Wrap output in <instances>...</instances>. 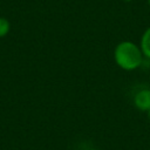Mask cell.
Returning a JSON list of instances; mask_svg holds the SVG:
<instances>
[{
    "label": "cell",
    "mask_w": 150,
    "mask_h": 150,
    "mask_svg": "<svg viewBox=\"0 0 150 150\" xmlns=\"http://www.w3.org/2000/svg\"><path fill=\"white\" fill-rule=\"evenodd\" d=\"M144 55L141 47L132 41H121L114 49L115 63L125 71H132L137 69L143 62Z\"/></svg>",
    "instance_id": "1"
},
{
    "label": "cell",
    "mask_w": 150,
    "mask_h": 150,
    "mask_svg": "<svg viewBox=\"0 0 150 150\" xmlns=\"http://www.w3.org/2000/svg\"><path fill=\"white\" fill-rule=\"evenodd\" d=\"M134 105L139 111L148 112L150 110V88H142L134 94Z\"/></svg>",
    "instance_id": "2"
},
{
    "label": "cell",
    "mask_w": 150,
    "mask_h": 150,
    "mask_svg": "<svg viewBox=\"0 0 150 150\" xmlns=\"http://www.w3.org/2000/svg\"><path fill=\"white\" fill-rule=\"evenodd\" d=\"M139 47H141V50L144 57L150 59V27H148L143 32L141 36V41H139Z\"/></svg>",
    "instance_id": "3"
},
{
    "label": "cell",
    "mask_w": 150,
    "mask_h": 150,
    "mask_svg": "<svg viewBox=\"0 0 150 150\" xmlns=\"http://www.w3.org/2000/svg\"><path fill=\"white\" fill-rule=\"evenodd\" d=\"M11 30V23L6 18L0 16V38L6 36Z\"/></svg>",
    "instance_id": "4"
},
{
    "label": "cell",
    "mask_w": 150,
    "mask_h": 150,
    "mask_svg": "<svg viewBox=\"0 0 150 150\" xmlns=\"http://www.w3.org/2000/svg\"><path fill=\"white\" fill-rule=\"evenodd\" d=\"M146 114H148V117H149V121H150V110H149Z\"/></svg>",
    "instance_id": "5"
},
{
    "label": "cell",
    "mask_w": 150,
    "mask_h": 150,
    "mask_svg": "<svg viewBox=\"0 0 150 150\" xmlns=\"http://www.w3.org/2000/svg\"><path fill=\"white\" fill-rule=\"evenodd\" d=\"M122 1H125V2H130V1H134V0H122Z\"/></svg>",
    "instance_id": "6"
},
{
    "label": "cell",
    "mask_w": 150,
    "mask_h": 150,
    "mask_svg": "<svg viewBox=\"0 0 150 150\" xmlns=\"http://www.w3.org/2000/svg\"><path fill=\"white\" fill-rule=\"evenodd\" d=\"M148 5H149V6H150V0H148Z\"/></svg>",
    "instance_id": "7"
},
{
    "label": "cell",
    "mask_w": 150,
    "mask_h": 150,
    "mask_svg": "<svg viewBox=\"0 0 150 150\" xmlns=\"http://www.w3.org/2000/svg\"><path fill=\"white\" fill-rule=\"evenodd\" d=\"M90 150H100V149H90Z\"/></svg>",
    "instance_id": "8"
},
{
    "label": "cell",
    "mask_w": 150,
    "mask_h": 150,
    "mask_svg": "<svg viewBox=\"0 0 150 150\" xmlns=\"http://www.w3.org/2000/svg\"><path fill=\"white\" fill-rule=\"evenodd\" d=\"M149 88H150V86H149Z\"/></svg>",
    "instance_id": "9"
}]
</instances>
